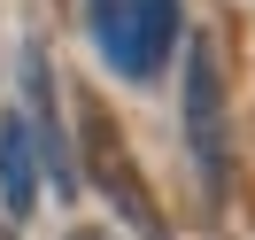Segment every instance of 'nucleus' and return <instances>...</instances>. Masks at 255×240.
<instances>
[{
  "label": "nucleus",
  "mask_w": 255,
  "mask_h": 240,
  "mask_svg": "<svg viewBox=\"0 0 255 240\" xmlns=\"http://www.w3.org/2000/svg\"><path fill=\"white\" fill-rule=\"evenodd\" d=\"M85 23L101 62L131 85H147L178 47V0H85Z\"/></svg>",
  "instance_id": "obj_1"
},
{
  "label": "nucleus",
  "mask_w": 255,
  "mask_h": 240,
  "mask_svg": "<svg viewBox=\"0 0 255 240\" xmlns=\"http://www.w3.org/2000/svg\"><path fill=\"white\" fill-rule=\"evenodd\" d=\"M78 155H85L93 186L116 202V217H124L139 240H170V233H162V209H155V194H147L139 163H131V147H124V132H116V116L101 109V101H85V109H78Z\"/></svg>",
  "instance_id": "obj_2"
},
{
  "label": "nucleus",
  "mask_w": 255,
  "mask_h": 240,
  "mask_svg": "<svg viewBox=\"0 0 255 240\" xmlns=\"http://www.w3.org/2000/svg\"><path fill=\"white\" fill-rule=\"evenodd\" d=\"M186 140H193L201 194L224 202V186H232V116H224V70H217V47L209 39L186 47Z\"/></svg>",
  "instance_id": "obj_3"
},
{
  "label": "nucleus",
  "mask_w": 255,
  "mask_h": 240,
  "mask_svg": "<svg viewBox=\"0 0 255 240\" xmlns=\"http://www.w3.org/2000/svg\"><path fill=\"white\" fill-rule=\"evenodd\" d=\"M23 85H31V124H39V163L54 171V186H78V171H70V155H62V132H54V78H47V62H39V47L23 54Z\"/></svg>",
  "instance_id": "obj_4"
},
{
  "label": "nucleus",
  "mask_w": 255,
  "mask_h": 240,
  "mask_svg": "<svg viewBox=\"0 0 255 240\" xmlns=\"http://www.w3.org/2000/svg\"><path fill=\"white\" fill-rule=\"evenodd\" d=\"M0 194H8L16 217L39 202V147H31V124H23V116L0 124Z\"/></svg>",
  "instance_id": "obj_5"
},
{
  "label": "nucleus",
  "mask_w": 255,
  "mask_h": 240,
  "mask_svg": "<svg viewBox=\"0 0 255 240\" xmlns=\"http://www.w3.org/2000/svg\"><path fill=\"white\" fill-rule=\"evenodd\" d=\"M70 240H109V233H70Z\"/></svg>",
  "instance_id": "obj_6"
},
{
  "label": "nucleus",
  "mask_w": 255,
  "mask_h": 240,
  "mask_svg": "<svg viewBox=\"0 0 255 240\" xmlns=\"http://www.w3.org/2000/svg\"><path fill=\"white\" fill-rule=\"evenodd\" d=\"M0 240H16V233H8V225H0Z\"/></svg>",
  "instance_id": "obj_7"
}]
</instances>
